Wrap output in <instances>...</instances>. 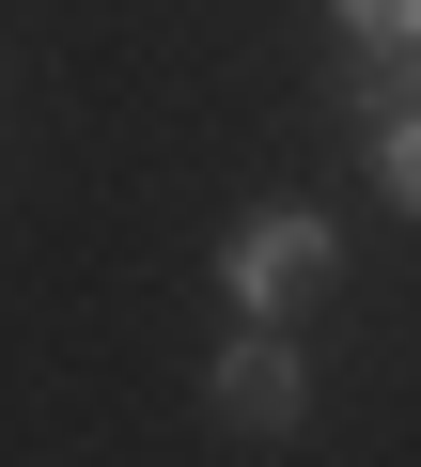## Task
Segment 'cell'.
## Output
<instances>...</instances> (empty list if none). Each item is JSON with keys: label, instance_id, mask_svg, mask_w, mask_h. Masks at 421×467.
<instances>
[{"label": "cell", "instance_id": "6da1fadb", "mask_svg": "<svg viewBox=\"0 0 421 467\" xmlns=\"http://www.w3.org/2000/svg\"><path fill=\"white\" fill-rule=\"evenodd\" d=\"M219 281H235L250 327H297V312L343 281V234H328L312 202H250V218H235V250H219Z\"/></svg>", "mask_w": 421, "mask_h": 467}, {"label": "cell", "instance_id": "7a4b0ae2", "mask_svg": "<svg viewBox=\"0 0 421 467\" xmlns=\"http://www.w3.org/2000/svg\"><path fill=\"white\" fill-rule=\"evenodd\" d=\"M219 420H235V436H297V420H312V358H297V327L219 343Z\"/></svg>", "mask_w": 421, "mask_h": 467}, {"label": "cell", "instance_id": "3957f363", "mask_svg": "<svg viewBox=\"0 0 421 467\" xmlns=\"http://www.w3.org/2000/svg\"><path fill=\"white\" fill-rule=\"evenodd\" d=\"M374 187H390V202L421 218V109H405V125H374Z\"/></svg>", "mask_w": 421, "mask_h": 467}, {"label": "cell", "instance_id": "277c9868", "mask_svg": "<svg viewBox=\"0 0 421 467\" xmlns=\"http://www.w3.org/2000/svg\"><path fill=\"white\" fill-rule=\"evenodd\" d=\"M328 16H343L359 47H421V0H328Z\"/></svg>", "mask_w": 421, "mask_h": 467}]
</instances>
